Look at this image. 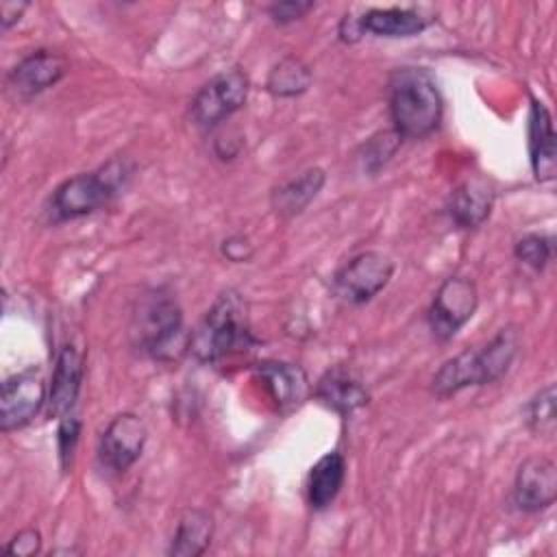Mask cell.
Returning <instances> with one entry per match:
<instances>
[{
  "label": "cell",
  "mask_w": 557,
  "mask_h": 557,
  "mask_svg": "<svg viewBox=\"0 0 557 557\" xmlns=\"http://www.w3.org/2000/svg\"><path fill=\"white\" fill-rule=\"evenodd\" d=\"M387 111L400 139L433 135L444 117V98L426 67L400 65L387 76Z\"/></svg>",
  "instance_id": "6da1fadb"
},
{
  "label": "cell",
  "mask_w": 557,
  "mask_h": 557,
  "mask_svg": "<svg viewBox=\"0 0 557 557\" xmlns=\"http://www.w3.org/2000/svg\"><path fill=\"white\" fill-rule=\"evenodd\" d=\"M135 163L126 154H115L96 170L74 174L59 183L48 198L46 213L52 224L87 218L109 207L128 187Z\"/></svg>",
  "instance_id": "7a4b0ae2"
},
{
  "label": "cell",
  "mask_w": 557,
  "mask_h": 557,
  "mask_svg": "<svg viewBox=\"0 0 557 557\" xmlns=\"http://www.w3.org/2000/svg\"><path fill=\"white\" fill-rule=\"evenodd\" d=\"M128 337L139 355L154 361H174L185 352L189 335L176 296L165 287L146 289L133 307Z\"/></svg>",
  "instance_id": "3957f363"
},
{
  "label": "cell",
  "mask_w": 557,
  "mask_h": 557,
  "mask_svg": "<svg viewBox=\"0 0 557 557\" xmlns=\"http://www.w3.org/2000/svg\"><path fill=\"white\" fill-rule=\"evenodd\" d=\"M252 344L246 302L237 289L226 287L213 298L202 320L189 333L187 350L200 363H218Z\"/></svg>",
  "instance_id": "277c9868"
},
{
  "label": "cell",
  "mask_w": 557,
  "mask_h": 557,
  "mask_svg": "<svg viewBox=\"0 0 557 557\" xmlns=\"http://www.w3.org/2000/svg\"><path fill=\"white\" fill-rule=\"evenodd\" d=\"M250 78L242 67H228L213 74L189 102V117L202 131L222 126L248 100Z\"/></svg>",
  "instance_id": "5b68a950"
},
{
  "label": "cell",
  "mask_w": 557,
  "mask_h": 557,
  "mask_svg": "<svg viewBox=\"0 0 557 557\" xmlns=\"http://www.w3.org/2000/svg\"><path fill=\"white\" fill-rule=\"evenodd\" d=\"M479 289L468 276L455 274L444 278L426 309V326L435 342H450L476 313Z\"/></svg>",
  "instance_id": "8992f818"
},
{
  "label": "cell",
  "mask_w": 557,
  "mask_h": 557,
  "mask_svg": "<svg viewBox=\"0 0 557 557\" xmlns=\"http://www.w3.org/2000/svg\"><path fill=\"white\" fill-rule=\"evenodd\" d=\"M394 261L381 250H361L333 274V294L346 305L361 307L379 296L394 276Z\"/></svg>",
  "instance_id": "52a82bcc"
},
{
  "label": "cell",
  "mask_w": 557,
  "mask_h": 557,
  "mask_svg": "<svg viewBox=\"0 0 557 557\" xmlns=\"http://www.w3.org/2000/svg\"><path fill=\"white\" fill-rule=\"evenodd\" d=\"M146 442H148V429L137 413L133 411L115 413L98 437V444H96L98 466L111 476H122L137 463V459L146 448Z\"/></svg>",
  "instance_id": "ba28073f"
},
{
  "label": "cell",
  "mask_w": 557,
  "mask_h": 557,
  "mask_svg": "<svg viewBox=\"0 0 557 557\" xmlns=\"http://www.w3.org/2000/svg\"><path fill=\"white\" fill-rule=\"evenodd\" d=\"M44 405H48V385L37 368L7 376L0 387V431L11 433L24 429Z\"/></svg>",
  "instance_id": "9c48e42d"
},
{
  "label": "cell",
  "mask_w": 557,
  "mask_h": 557,
  "mask_svg": "<svg viewBox=\"0 0 557 557\" xmlns=\"http://www.w3.org/2000/svg\"><path fill=\"white\" fill-rule=\"evenodd\" d=\"M70 70V61L50 48H37L24 54L7 72V91L15 100H33L54 87Z\"/></svg>",
  "instance_id": "30bf717a"
},
{
  "label": "cell",
  "mask_w": 557,
  "mask_h": 557,
  "mask_svg": "<svg viewBox=\"0 0 557 557\" xmlns=\"http://www.w3.org/2000/svg\"><path fill=\"white\" fill-rule=\"evenodd\" d=\"M557 498V468L550 457H527L513 476L511 505L522 513H540Z\"/></svg>",
  "instance_id": "8fae6325"
},
{
  "label": "cell",
  "mask_w": 557,
  "mask_h": 557,
  "mask_svg": "<svg viewBox=\"0 0 557 557\" xmlns=\"http://www.w3.org/2000/svg\"><path fill=\"white\" fill-rule=\"evenodd\" d=\"M490 383H496V376L481 344L463 348L461 352L446 359L431 376V392L437 398H450L466 387H481Z\"/></svg>",
  "instance_id": "7c38bea8"
},
{
  "label": "cell",
  "mask_w": 557,
  "mask_h": 557,
  "mask_svg": "<svg viewBox=\"0 0 557 557\" xmlns=\"http://www.w3.org/2000/svg\"><path fill=\"white\" fill-rule=\"evenodd\" d=\"M553 115L542 100L531 96L529 122H527V146L533 178L537 183H550L557 174V144H555Z\"/></svg>",
  "instance_id": "4fadbf2b"
},
{
  "label": "cell",
  "mask_w": 557,
  "mask_h": 557,
  "mask_svg": "<svg viewBox=\"0 0 557 557\" xmlns=\"http://www.w3.org/2000/svg\"><path fill=\"white\" fill-rule=\"evenodd\" d=\"M83 355L74 344H63L54 357V368L48 385V411L57 420L78 411V396L83 385Z\"/></svg>",
  "instance_id": "5bb4252c"
},
{
  "label": "cell",
  "mask_w": 557,
  "mask_h": 557,
  "mask_svg": "<svg viewBox=\"0 0 557 557\" xmlns=\"http://www.w3.org/2000/svg\"><path fill=\"white\" fill-rule=\"evenodd\" d=\"M311 394L322 407L331 409L333 413H337L342 418L352 416L357 409H361L370 403L368 387L361 383V379L352 370H348L344 366L329 368L318 379Z\"/></svg>",
  "instance_id": "9a60e30c"
},
{
  "label": "cell",
  "mask_w": 557,
  "mask_h": 557,
  "mask_svg": "<svg viewBox=\"0 0 557 557\" xmlns=\"http://www.w3.org/2000/svg\"><path fill=\"white\" fill-rule=\"evenodd\" d=\"M494 200H496L494 187L485 178L481 176L466 178L448 196V202H446L448 220L459 231H474L481 224H485V220L492 215Z\"/></svg>",
  "instance_id": "2e32d148"
},
{
  "label": "cell",
  "mask_w": 557,
  "mask_h": 557,
  "mask_svg": "<svg viewBox=\"0 0 557 557\" xmlns=\"http://www.w3.org/2000/svg\"><path fill=\"white\" fill-rule=\"evenodd\" d=\"M357 24L361 35L403 39L424 33L433 24V17L416 7H372L357 15Z\"/></svg>",
  "instance_id": "e0dca14e"
},
{
  "label": "cell",
  "mask_w": 557,
  "mask_h": 557,
  "mask_svg": "<svg viewBox=\"0 0 557 557\" xmlns=\"http://www.w3.org/2000/svg\"><path fill=\"white\" fill-rule=\"evenodd\" d=\"M255 372L265 383V389L272 396L278 411H292L300 407L311 392L305 370L296 363L268 359L259 361L255 366Z\"/></svg>",
  "instance_id": "ac0fdd59"
},
{
  "label": "cell",
  "mask_w": 557,
  "mask_h": 557,
  "mask_svg": "<svg viewBox=\"0 0 557 557\" xmlns=\"http://www.w3.org/2000/svg\"><path fill=\"white\" fill-rule=\"evenodd\" d=\"M324 183H326V172L322 168L318 165L307 168L296 176L285 178L272 187L270 207L278 218L292 220L300 215L318 198Z\"/></svg>",
  "instance_id": "d6986e66"
},
{
  "label": "cell",
  "mask_w": 557,
  "mask_h": 557,
  "mask_svg": "<svg viewBox=\"0 0 557 557\" xmlns=\"http://www.w3.org/2000/svg\"><path fill=\"white\" fill-rule=\"evenodd\" d=\"M346 481V459L339 450L324 453L307 474L305 494L313 511H324L333 505Z\"/></svg>",
  "instance_id": "ffe728a7"
},
{
  "label": "cell",
  "mask_w": 557,
  "mask_h": 557,
  "mask_svg": "<svg viewBox=\"0 0 557 557\" xmlns=\"http://www.w3.org/2000/svg\"><path fill=\"white\" fill-rule=\"evenodd\" d=\"M213 516L205 509H185L176 522L174 535L168 546L172 557H198L202 555L213 540Z\"/></svg>",
  "instance_id": "44dd1931"
},
{
  "label": "cell",
  "mask_w": 557,
  "mask_h": 557,
  "mask_svg": "<svg viewBox=\"0 0 557 557\" xmlns=\"http://www.w3.org/2000/svg\"><path fill=\"white\" fill-rule=\"evenodd\" d=\"M313 81L311 67L296 54H287L278 59L268 72L265 89L274 98H298L302 96Z\"/></svg>",
  "instance_id": "7402d4cb"
},
{
  "label": "cell",
  "mask_w": 557,
  "mask_h": 557,
  "mask_svg": "<svg viewBox=\"0 0 557 557\" xmlns=\"http://www.w3.org/2000/svg\"><path fill=\"white\" fill-rule=\"evenodd\" d=\"M555 385L546 383L540 387L524 405V424L535 437L550 440L557 431V411H555Z\"/></svg>",
  "instance_id": "603a6c76"
},
{
  "label": "cell",
  "mask_w": 557,
  "mask_h": 557,
  "mask_svg": "<svg viewBox=\"0 0 557 557\" xmlns=\"http://www.w3.org/2000/svg\"><path fill=\"white\" fill-rule=\"evenodd\" d=\"M555 255V237L550 233H524L513 242V257L535 272H544Z\"/></svg>",
  "instance_id": "cb8c5ba5"
},
{
  "label": "cell",
  "mask_w": 557,
  "mask_h": 557,
  "mask_svg": "<svg viewBox=\"0 0 557 557\" xmlns=\"http://www.w3.org/2000/svg\"><path fill=\"white\" fill-rule=\"evenodd\" d=\"M400 135L394 131V128H387V131H379L374 133L372 137H368L361 148H359V163H361V170L363 172H379L392 157L394 152L398 150L400 146Z\"/></svg>",
  "instance_id": "d4e9b609"
},
{
  "label": "cell",
  "mask_w": 557,
  "mask_h": 557,
  "mask_svg": "<svg viewBox=\"0 0 557 557\" xmlns=\"http://www.w3.org/2000/svg\"><path fill=\"white\" fill-rule=\"evenodd\" d=\"M78 435H81V418H78V411H72V413L59 418L57 446H59V461H61V470H63V472H67V470L72 468L74 453H76V444H78Z\"/></svg>",
  "instance_id": "484cf974"
},
{
  "label": "cell",
  "mask_w": 557,
  "mask_h": 557,
  "mask_svg": "<svg viewBox=\"0 0 557 557\" xmlns=\"http://www.w3.org/2000/svg\"><path fill=\"white\" fill-rule=\"evenodd\" d=\"M313 9H315L313 0H281V2L268 4L265 13L270 15V20L274 24L287 26V24H294V22L302 20Z\"/></svg>",
  "instance_id": "4316f807"
},
{
  "label": "cell",
  "mask_w": 557,
  "mask_h": 557,
  "mask_svg": "<svg viewBox=\"0 0 557 557\" xmlns=\"http://www.w3.org/2000/svg\"><path fill=\"white\" fill-rule=\"evenodd\" d=\"M41 550V533L33 527L17 531L7 544H4V553L7 555H15V557H33Z\"/></svg>",
  "instance_id": "83f0119b"
},
{
  "label": "cell",
  "mask_w": 557,
  "mask_h": 557,
  "mask_svg": "<svg viewBox=\"0 0 557 557\" xmlns=\"http://www.w3.org/2000/svg\"><path fill=\"white\" fill-rule=\"evenodd\" d=\"M220 252L231 263H246L255 255V246L246 235H228L220 244Z\"/></svg>",
  "instance_id": "f1b7e54d"
},
{
  "label": "cell",
  "mask_w": 557,
  "mask_h": 557,
  "mask_svg": "<svg viewBox=\"0 0 557 557\" xmlns=\"http://www.w3.org/2000/svg\"><path fill=\"white\" fill-rule=\"evenodd\" d=\"M28 7L30 4L24 2V0H2L0 2V26H2V33H9L15 24H20V20L24 17Z\"/></svg>",
  "instance_id": "f546056e"
},
{
  "label": "cell",
  "mask_w": 557,
  "mask_h": 557,
  "mask_svg": "<svg viewBox=\"0 0 557 557\" xmlns=\"http://www.w3.org/2000/svg\"><path fill=\"white\" fill-rule=\"evenodd\" d=\"M361 30H359V24H357V15L352 13H346L339 24H337V39L342 44H357L361 39Z\"/></svg>",
  "instance_id": "4dcf8cb0"
}]
</instances>
